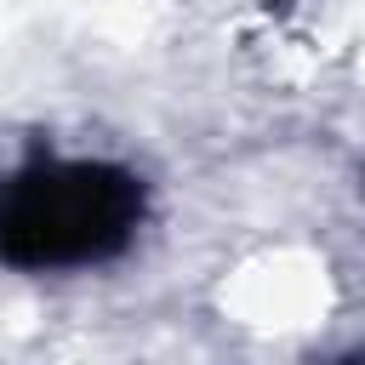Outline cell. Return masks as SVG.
<instances>
[{
    "mask_svg": "<svg viewBox=\"0 0 365 365\" xmlns=\"http://www.w3.org/2000/svg\"><path fill=\"white\" fill-rule=\"evenodd\" d=\"M148 182L103 154H29L0 177V268L91 274L114 268L148 228Z\"/></svg>",
    "mask_w": 365,
    "mask_h": 365,
    "instance_id": "1",
    "label": "cell"
}]
</instances>
